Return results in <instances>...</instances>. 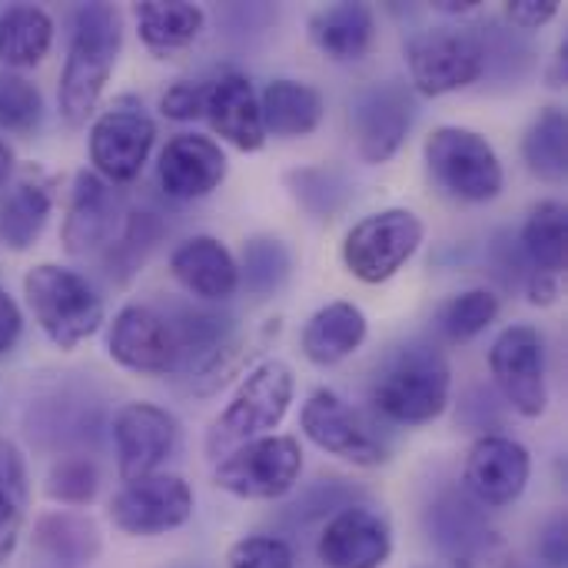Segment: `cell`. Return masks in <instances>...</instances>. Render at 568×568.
Returning <instances> with one entry per match:
<instances>
[{
  "instance_id": "1",
  "label": "cell",
  "mask_w": 568,
  "mask_h": 568,
  "mask_svg": "<svg viewBox=\"0 0 568 568\" xmlns=\"http://www.w3.org/2000/svg\"><path fill=\"white\" fill-rule=\"evenodd\" d=\"M123 50V13L113 3H80L70 17V43L60 70L57 103L70 126H83Z\"/></svg>"
},
{
  "instance_id": "2",
  "label": "cell",
  "mask_w": 568,
  "mask_h": 568,
  "mask_svg": "<svg viewBox=\"0 0 568 568\" xmlns=\"http://www.w3.org/2000/svg\"><path fill=\"white\" fill-rule=\"evenodd\" d=\"M453 396V366L433 343L399 346L373 379V409L396 426H426L439 419Z\"/></svg>"
},
{
  "instance_id": "3",
  "label": "cell",
  "mask_w": 568,
  "mask_h": 568,
  "mask_svg": "<svg viewBox=\"0 0 568 568\" xmlns=\"http://www.w3.org/2000/svg\"><path fill=\"white\" fill-rule=\"evenodd\" d=\"M23 300L40 333L60 349L73 353L100 333L106 306L93 283L60 263H37L23 273Z\"/></svg>"
},
{
  "instance_id": "4",
  "label": "cell",
  "mask_w": 568,
  "mask_h": 568,
  "mask_svg": "<svg viewBox=\"0 0 568 568\" xmlns=\"http://www.w3.org/2000/svg\"><path fill=\"white\" fill-rule=\"evenodd\" d=\"M296 396V376L283 359H263L253 366L226 409L206 429V456L220 459L260 436H270L290 413Z\"/></svg>"
},
{
  "instance_id": "5",
  "label": "cell",
  "mask_w": 568,
  "mask_h": 568,
  "mask_svg": "<svg viewBox=\"0 0 568 568\" xmlns=\"http://www.w3.org/2000/svg\"><path fill=\"white\" fill-rule=\"evenodd\" d=\"M423 532L449 568H513V546L466 489H443L423 509Z\"/></svg>"
},
{
  "instance_id": "6",
  "label": "cell",
  "mask_w": 568,
  "mask_h": 568,
  "mask_svg": "<svg viewBox=\"0 0 568 568\" xmlns=\"http://www.w3.org/2000/svg\"><path fill=\"white\" fill-rule=\"evenodd\" d=\"M429 180L459 203H489L506 186L493 143L469 126H436L423 143Z\"/></svg>"
},
{
  "instance_id": "7",
  "label": "cell",
  "mask_w": 568,
  "mask_h": 568,
  "mask_svg": "<svg viewBox=\"0 0 568 568\" xmlns=\"http://www.w3.org/2000/svg\"><path fill=\"white\" fill-rule=\"evenodd\" d=\"M423 236H426V226L413 210L389 206L353 223L349 233L343 236L339 256L349 276H356L359 283L379 286L393 280L416 256V250L423 246Z\"/></svg>"
},
{
  "instance_id": "8",
  "label": "cell",
  "mask_w": 568,
  "mask_h": 568,
  "mask_svg": "<svg viewBox=\"0 0 568 568\" xmlns=\"http://www.w3.org/2000/svg\"><path fill=\"white\" fill-rule=\"evenodd\" d=\"M303 473V446L296 436H260L226 453L213 469V486L243 503H273L296 489Z\"/></svg>"
},
{
  "instance_id": "9",
  "label": "cell",
  "mask_w": 568,
  "mask_h": 568,
  "mask_svg": "<svg viewBox=\"0 0 568 568\" xmlns=\"http://www.w3.org/2000/svg\"><path fill=\"white\" fill-rule=\"evenodd\" d=\"M409 83L419 97H446L473 87L486 73L479 30L473 27H429L406 43Z\"/></svg>"
},
{
  "instance_id": "10",
  "label": "cell",
  "mask_w": 568,
  "mask_h": 568,
  "mask_svg": "<svg viewBox=\"0 0 568 568\" xmlns=\"http://www.w3.org/2000/svg\"><path fill=\"white\" fill-rule=\"evenodd\" d=\"M156 143V123L136 97L113 100L90 126V163L110 186L133 183Z\"/></svg>"
},
{
  "instance_id": "11",
  "label": "cell",
  "mask_w": 568,
  "mask_h": 568,
  "mask_svg": "<svg viewBox=\"0 0 568 568\" xmlns=\"http://www.w3.org/2000/svg\"><path fill=\"white\" fill-rule=\"evenodd\" d=\"M300 429L316 449L356 469H376L389 463V443L379 436V429L333 389L310 393L300 413Z\"/></svg>"
},
{
  "instance_id": "12",
  "label": "cell",
  "mask_w": 568,
  "mask_h": 568,
  "mask_svg": "<svg viewBox=\"0 0 568 568\" xmlns=\"http://www.w3.org/2000/svg\"><path fill=\"white\" fill-rule=\"evenodd\" d=\"M193 509L196 499L186 479L173 473H153L123 483L120 493H113L106 516L113 529H120L130 539H156L183 529L193 519Z\"/></svg>"
},
{
  "instance_id": "13",
  "label": "cell",
  "mask_w": 568,
  "mask_h": 568,
  "mask_svg": "<svg viewBox=\"0 0 568 568\" xmlns=\"http://www.w3.org/2000/svg\"><path fill=\"white\" fill-rule=\"evenodd\" d=\"M489 373L523 419H539L549 409V356L536 326L516 323L503 329L489 346Z\"/></svg>"
},
{
  "instance_id": "14",
  "label": "cell",
  "mask_w": 568,
  "mask_h": 568,
  "mask_svg": "<svg viewBox=\"0 0 568 568\" xmlns=\"http://www.w3.org/2000/svg\"><path fill=\"white\" fill-rule=\"evenodd\" d=\"M110 436L116 446V469L123 483L160 473L176 459L183 429L180 419L156 403H126L110 419Z\"/></svg>"
},
{
  "instance_id": "15",
  "label": "cell",
  "mask_w": 568,
  "mask_h": 568,
  "mask_svg": "<svg viewBox=\"0 0 568 568\" xmlns=\"http://www.w3.org/2000/svg\"><path fill=\"white\" fill-rule=\"evenodd\" d=\"M413 120H416V100L406 83L383 80L359 90L349 103V130L359 160L369 166L389 163L403 150Z\"/></svg>"
},
{
  "instance_id": "16",
  "label": "cell",
  "mask_w": 568,
  "mask_h": 568,
  "mask_svg": "<svg viewBox=\"0 0 568 568\" xmlns=\"http://www.w3.org/2000/svg\"><path fill=\"white\" fill-rule=\"evenodd\" d=\"M106 353L116 366L136 376H170L180 366V346L170 316L146 303H126L113 316Z\"/></svg>"
},
{
  "instance_id": "17",
  "label": "cell",
  "mask_w": 568,
  "mask_h": 568,
  "mask_svg": "<svg viewBox=\"0 0 568 568\" xmlns=\"http://www.w3.org/2000/svg\"><path fill=\"white\" fill-rule=\"evenodd\" d=\"M123 216L126 210L120 193L93 170H80L70 186L60 243L70 256H103L106 246L120 236Z\"/></svg>"
},
{
  "instance_id": "18",
  "label": "cell",
  "mask_w": 568,
  "mask_h": 568,
  "mask_svg": "<svg viewBox=\"0 0 568 568\" xmlns=\"http://www.w3.org/2000/svg\"><path fill=\"white\" fill-rule=\"evenodd\" d=\"M532 476V456L523 443L509 439V436H496L486 433L473 443L469 456H466V469H463V483L466 493L489 509H503L513 506Z\"/></svg>"
},
{
  "instance_id": "19",
  "label": "cell",
  "mask_w": 568,
  "mask_h": 568,
  "mask_svg": "<svg viewBox=\"0 0 568 568\" xmlns=\"http://www.w3.org/2000/svg\"><path fill=\"white\" fill-rule=\"evenodd\" d=\"M316 556L326 568H383L393 556V529L369 506H349L320 532Z\"/></svg>"
},
{
  "instance_id": "20",
  "label": "cell",
  "mask_w": 568,
  "mask_h": 568,
  "mask_svg": "<svg viewBox=\"0 0 568 568\" xmlns=\"http://www.w3.org/2000/svg\"><path fill=\"white\" fill-rule=\"evenodd\" d=\"M226 170H230V163H226L223 146L203 133L170 136L166 146L160 150V160H156L160 190L180 203L203 200L213 190H220V183L226 180Z\"/></svg>"
},
{
  "instance_id": "21",
  "label": "cell",
  "mask_w": 568,
  "mask_h": 568,
  "mask_svg": "<svg viewBox=\"0 0 568 568\" xmlns=\"http://www.w3.org/2000/svg\"><path fill=\"white\" fill-rule=\"evenodd\" d=\"M203 116L213 133L236 146L240 153H260L266 146V130L260 116V97L243 73H220L210 80Z\"/></svg>"
},
{
  "instance_id": "22",
  "label": "cell",
  "mask_w": 568,
  "mask_h": 568,
  "mask_svg": "<svg viewBox=\"0 0 568 568\" xmlns=\"http://www.w3.org/2000/svg\"><path fill=\"white\" fill-rule=\"evenodd\" d=\"M173 280L200 303H226L240 290L236 256L216 236H190L170 256Z\"/></svg>"
},
{
  "instance_id": "23",
  "label": "cell",
  "mask_w": 568,
  "mask_h": 568,
  "mask_svg": "<svg viewBox=\"0 0 568 568\" xmlns=\"http://www.w3.org/2000/svg\"><path fill=\"white\" fill-rule=\"evenodd\" d=\"M30 549L50 568H83L100 559L103 532L87 513L50 509L37 516Z\"/></svg>"
},
{
  "instance_id": "24",
  "label": "cell",
  "mask_w": 568,
  "mask_h": 568,
  "mask_svg": "<svg viewBox=\"0 0 568 568\" xmlns=\"http://www.w3.org/2000/svg\"><path fill=\"white\" fill-rule=\"evenodd\" d=\"M53 213V176L30 166L0 200V243L10 253H27L43 236Z\"/></svg>"
},
{
  "instance_id": "25",
  "label": "cell",
  "mask_w": 568,
  "mask_h": 568,
  "mask_svg": "<svg viewBox=\"0 0 568 568\" xmlns=\"http://www.w3.org/2000/svg\"><path fill=\"white\" fill-rule=\"evenodd\" d=\"M366 336H369L366 313L349 300H333L306 320L300 349L313 366L326 369V366H339L343 359L359 353Z\"/></svg>"
},
{
  "instance_id": "26",
  "label": "cell",
  "mask_w": 568,
  "mask_h": 568,
  "mask_svg": "<svg viewBox=\"0 0 568 568\" xmlns=\"http://www.w3.org/2000/svg\"><path fill=\"white\" fill-rule=\"evenodd\" d=\"M313 47L333 63H359L376 43V10L359 0L323 7L306 23Z\"/></svg>"
},
{
  "instance_id": "27",
  "label": "cell",
  "mask_w": 568,
  "mask_h": 568,
  "mask_svg": "<svg viewBox=\"0 0 568 568\" xmlns=\"http://www.w3.org/2000/svg\"><path fill=\"white\" fill-rule=\"evenodd\" d=\"M260 116H263L266 140L270 136L303 140L320 130V123L326 116V100L313 83L280 77V80L266 83V90L260 97Z\"/></svg>"
},
{
  "instance_id": "28",
  "label": "cell",
  "mask_w": 568,
  "mask_h": 568,
  "mask_svg": "<svg viewBox=\"0 0 568 568\" xmlns=\"http://www.w3.org/2000/svg\"><path fill=\"white\" fill-rule=\"evenodd\" d=\"M133 20L140 43L163 60L190 50L206 27L203 7L186 0H143L133 7Z\"/></svg>"
},
{
  "instance_id": "29",
  "label": "cell",
  "mask_w": 568,
  "mask_h": 568,
  "mask_svg": "<svg viewBox=\"0 0 568 568\" xmlns=\"http://www.w3.org/2000/svg\"><path fill=\"white\" fill-rule=\"evenodd\" d=\"M53 17L33 3L0 10V63L3 70H30L43 63L53 47Z\"/></svg>"
},
{
  "instance_id": "30",
  "label": "cell",
  "mask_w": 568,
  "mask_h": 568,
  "mask_svg": "<svg viewBox=\"0 0 568 568\" xmlns=\"http://www.w3.org/2000/svg\"><path fill=\"white\" fill-rule=\"evenodd\" d=\"M293 203L313 220H336L353 203V180L333 163L296 166L283 176Z\"/></svg>"
},
{
  "instance_id": "31",
  "label": "cell",
  "mask_w": 568,
  "mask_h": 568,
  "mask_svg": "<svg viewBox=\"0 0 568 568\" xmlns=\"http://www.w3.org/2000/svg\"><path fill=\"white\" fill-rule=\"evenodd\" d=\"M566 243H568V213L566 203L559 200H542L529 210L523 233H519V250L526 263L539 273L559 276L566 270Z\"/></svg>"
},
{
  "instance_id": "32",
  "label": "cell",
  "mask_w": 568,
  "mask_h": 568,
  "mask_svg": "<svg viewBox=\"0 0 568 568\" xmlns=\"http://www.w3.org/2000/svg\"><path fill=\"white\" fill-rule=\"evenodd\" d=\"M27 509H30L27 459L17 443L0 436V562H7L17 552Z\"/></svg>"
},
{
  "instance_id": "33",
  "label": "cell",
  "mask_w": 568,
  "mask_h": 568,
  "mask_svg": "<svg viewBox=\"0 0 568 568\" xmlns=\"http://www.w3.org/2000/svg\"><path fill=\"white\" fill-rule=\"evenodd\" d=\"M523 160L532 176L546 183H566L568 120L562 106H542L523 136Z\"/></svg>"
},
{
  "instance_id": "34",
  "label": "cell",
  "mask_w": 568,
  "mask_h": 568,
  "mask_svg": "<svg viewBox=\"0 0 568 568\" xmlns=\"http://www.w3.org/2000/svg\"><path fill=\"white\" fill-rule=\"evenodd\" d=\"M240 266V286L253 300H273L293 276V250L280 236H250L243 243V253L236 260Z\"/></svg>"
},
{
  "instance_id": "35",
  "label": "cell",
  "mask_w": 568,
  "mask_h": 568,
  "mask_svg": "<svg viewBox=\"0 0 568 568\" xmlns=\"http://www.w3.org/2000/svg\"><path fill=\"white\" fill-rule=\"evenodd\" d=\"M163 233H166V226H163V220L156 213H150V210H130L123 216L120 236L100 256L106 276L113 283H130L140 273V266L146 263V256L156 250V243L163 240Z\"/></svg>"
},
{
  "instance_id": "36",
  "label": "cell",
  "mask_w": 568,
  "mask_h": 568,
  "mask_svg": "<svg viewBox=\"0 0 568 568\" xmlns=\"http://www.w3.org/2000/svg\"><path fill=\"white\" fill-rule=\"evenodd\" d=\"M503 303L493 290L486 286H473L466 293H456L449 296L443 306H439V333L449 339V343H469L476 339L479 333H486L496 316H499Z\"/></svg>"
},
{
  "instance_id": "37",
  "label": "cell",
  "mask_w": 568,
  "mask_h": 568,
  "mask_svg": "<svg viewBox=\"0 0 568 568\" xmlns=\"http://www.w3.org/2000/svg\"><path fill=\"white\" fill-rule=\"evenodd\" d=\"M479 40H483V53H486V73L499 77L503 83L516 87L536 67V50L529 47L526 33H519L516 27L489 20L479 27Z\"/></svg>"
},
{
  "instance_id": "38",
  "label": "cell",
  "mask_w": 568,
  "mask_h": 568,
  "mask_svg": "<svg viewBox=\"0 0 568 568\" xmlns=\"http://www.w3.org/2000/svg\"><path fill=\"white\" fill-rule=\"evenodd\" d=\"M43 493L50 503H60L67 509H83L100 493V469L90 456L67 453L50 466V473L43 479Z\"/></svg>"
},
{
  "instance_id": "39",
  "label": "cell",
  "mask_w": 568,
  "mask_h": 568,
  "mask_svg": "<svg viewBox=\"0 0 568 568\" xmlns=\"http://www.w3.org/2000/svg\"><path fill=\"white\" fill-rule=\"evenodd\" d=\"M43 123V93L33 80L0 67V133L33 136Z\"/></svg>"
},
{
  "instance_id": "40",
  "label": "cell",
  "mask_w": 568,
  "mask_h": 568,
  "mask_svg": "<svg viewBox=\"0 0 568 568\" xmlns=\"http://www.w3.org/2000/svg\"><path fill=\"white\" fill-rule=\"evenodd\" d=\"M363 503V493L356 486H349L346 479H320L313 483L296 503H290L286 516L290 523H316V519H326V516H336L349 506H359Z\"/></svg>"
},
{
  "instance_id": "41",
  "label": "cell",
  "mask_w": 568,
  "mask_h": 568,
  "mask_svg": "<svg viewBox=\"0 0 568 568\" xmlns=\"http://www.w3.org/2000/svg\"><path fill=\"white\" fill-rule=\"evenodd\" d=\"M226 568H293V549L273 536H246L230 546Z\"/></svg>"
},
{
  "instance_id": "42",
  "label": "cell",
  "mask_w": 568,
  "mask_h": 568,
  "mask_svg": "<svg viewBox=\"0 0 568 568\" xmlns=\"http://www.w3.org/2000/svg\"><path fill=\"white\" fill-rule=\"evenodd\" d=\"M206 90H210V80H176L163 90L160 113L166 120H176V123L200 120L203 106H206Z\"/></svg>"
},
{
  "instance_id": "43",
  "label": "cell",
  "mask_w": 568,
  "mask_h": 568,
  "mask_svg": "<svg viewBox=\"0 0 568 568\" xmlns=\"http://www.w3.org/2000/svg\"><path fill=\"white\" fill-rule=\"evenodd\" d=\"M559 17V0H509L506 3V20L519 33H532Z\"/></svg>"
},
{
  "instance_id": "44",
  "label": "cell",
  "mask_w": 568,
  "mask_h": 568,
  "mask_svg": "<svg viewBox=\"0 0 568 568\" xmlns=\"http://www.w3.org/2000/svg\"><path fill=\"white\" fill-rule=\"evenodd\" d=\"M539 559L549 568H566L568 562V539H566V516H552L536 542Z\"/></svg>"
},
{
  "instance_id": "45",
  "label": "cell",
  "mask_w": 568,
  "mask_h": 568,
  "mask_svg": "<svg viewBox=\"0 0 568 568\" xmlns=\"http://www.w3.org/2000/svg\"><path fill=\"white\" fill-rule=\"evenodd\" d=\"M20 336H23V313L17 300L7 290H0V359H7L17 349Z\"/></svg>"
},
{
  "instance_id": "46",
  "label": "cell",
  "mask_w": 568,
  "mask_h": 568,
  "mask_svg": "<svg viewBox=\"0 0 568 568\" xmlns=\"http://www.w3.org/2000/svg\"><path fill=\"white\" fill-rule=\"evenodd\" d=\"M523 290H526V300H529L532 306H552V303L559 300V276L529 270Z\"/></svg>"
},
{
  "instance_id": "47",
  "label": "cell",
  "mask_w": 568,
  "mask_h": 568,
  "mask_svg": "<svg viewBox=\"0 0 568 568\" xmlns=\"http://www.w3.org/2000/svg\"><path fill=\"white\" fill-rule=\"evenodd\" d=\"M566 77H568V40L559 43V50H556V57H552V67H549V87L552 90H562L566 87Z\"/></svg>"
},
{
  "instance_id": "48",
  "label": "cell",
  "mask_w": 568,
  "mask_h": 568,
  "mask_svg": "<svg viewBox=\"0 0 568 568\" xmlns=\"http://www.w3.org/2000/svg\"><path fill=\"white\" fill-rule=\"evenodd\" d=\"M429 7L436 13H446V17H466V13L479 10V0H433Z\"/></svg>"
},
{
  "instance_id": "49",
  "label": "cell",
  "mask_w": 568,
  "mask_h": 568,
  "mask_svg": "<svg viewBox=\"0 0 568 568\" xmlns=\"http://www.w3.org/2000/svg\"><path fill=\"white\" fill-rule=\"evenodd\" d=\"M13 170H17V153H13V146L0 136V190L13 180Z\"/></svg>"
}]
</instances>
